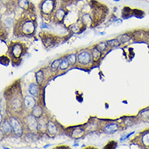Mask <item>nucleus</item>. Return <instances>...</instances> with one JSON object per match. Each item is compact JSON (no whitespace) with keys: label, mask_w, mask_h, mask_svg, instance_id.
<instances>
[{"label":"nucleus","mask_w":149,"mask_h":149,"mask_svg":"<svg viewBox=\"0 0 149 149\" xmlns=\"http://www.w3.org/2000/svg\"><path fill=\"white\" fill-rule=\"evenodd\" d=\"M26 52V47L24 43L20 42H12L8 45V54L12 62L21 61V57Z\"/></svg>","instance_id":"3"},{"label":"nucleus","mask_w":149,"mask_h":149,"mask_svg":"<svg viewBox=\"0 0 149 149\" xmlns=\"http://www.w3.org/2000/svg\"><path fill=\"white\" fill-rule=\"evenodd\" d=\"M7 103V109L12 116H17L23 113L24 108V100L20 88V81H15L4 91Z\"/></svg>","instance_id":"1"},{"label":"nucleus","mask_w":149,"mask_h":149,"mask_svg":"<svg viewBox=\"0 0 149 149\" xmlns=\"http://www.w3.org/2000/svg\"><path fill=\"white\" fill-rule=\"evenodd\" d=\"M114 1H119V0H114Z\"/></svg>","instance_id":"34"},{"label":"nucleus","mask_w":149,"mask_h":149,"mask_svg":"<svg viewBox=\"0 0 149 149\" xmlns=\"http://www.w3.org/2000/svg\"><path fill=\"white\" fill-rule=\"evenodd\" d=\"M9 121L11 123L12 127V131L17 136H20L23 134V130H24V125L22 121H20L18 118L15 116H12L9 118Z\"/></svg>","instance_id":"8"},{"label":"nucleus","mask_w":149,"mask_h":149,"mask_svg":"<svg viewBox=\"0 0 149 149\" xmlns=\"http://www.w3.org/2000/svg\"><path fill=\"white\" fill-rule=\"evenodd\" d=\"M69 66H70V64H69L67 57H65V58L61 59V64H60V66H59V69H60L61 71H65L66 69H69Z\"/></svg>","instance_id":"23"},{"label":"nucleus","mask_w":149,"mask_h":149,"mask_svg":"<svg viewBox=\"0 0 149 149\" xmlns=\"http://www.w3.org/2000/svg\"><path fill=\"white\" fill-rule=\"evenodd\" d=\"M61 59H59V60H56V61H54L52 62V64L51 65V69L52 70V71H56L57 69H59V66H60V64H61Z\"/></svg>","instance_id":"29"},{"label":"nucleus","mask_w":149,"mask_h":149,"mask_svg":"<svg viewBox=\"0 0 149 149\" xmlns=\"http://www.w3.org/2000/svg\"><path fill=\"white\" fill-rule=\"evenodd\" d=\"M10 61H11V59L9 58L8 56H1V63H2V65H8L10 63Z\"/></svg>","instance_id":"30"},{"label":"nucleus","mask_w":149,"mask_h":149,"mask_svg":"<svg viewBox=\"0 0 149 149\" xmlns=\"http://www.w3.org/2000/svg\"><path fill=\"white\" fill-rule=\"evenodd\" d=\"M32 114L36 117V118H39L42 116V108L40 105L37 104L33 109H32Z\"/></svg>","instance_id":"22"},{"label":"nucleus","mask_w":149,"mask_h":149,"mask_svg":"<svg viewBox=\"0 0 149 149\" xmlns=\"http://www.w3.org/2000/svg\"><path fill=\"white\" fill-rule=\"evenodd\" d=\"M96 47L97 48L99 49L100 52H105L108 50V48H109V45L107 43V42H100L99 44L97 45Z\"/></svg>","instance_id":"25"},{"label":"nucleus","mask_w":149,"mask_h":149,"mask_svg":"<svg viewBox=\"0 0 149 149\" xmlns=\"http://www.w3.org/2000/svg\"><path fill=\"white\" fill-rule=\"evenodd\" d=\"M131 38H132V37H130V35L125 33V34H123V35H121L119 37V42L121 43H125V42H129Z\"/></svg>","instance_id":"27"},{"label":"nucleus","mask_w":149,"mask_h":149,"mask_svg":"<svg viewBox=\"0 0 149 149\" xmlns=\"http://www.w3.org/2000/svg\"><path fill=\"white\" fill-rule=\"evenodd\" d=\"M12 127L11 125V123L9 120H6L3 121V123H2L1 125V132L3 134L6 135H9L10 134L12 133Z\"/></svg>","instance_id":"16"},{"label":"nucleus","mask_w":149,"mask_h":149,"mask_svg":"<svg viewBox=\"0 0 149 149\" xmlns=\"http://www.w3.org/2000/svg\"><path fill=\"white\" fill-rule=\"evenodd\" d=\"M44 72L40 69V70H38V72L35 74V78H36V81L38 84L39 85V86H42V83H43V81H44Z\"/></svg>","instance_id":"21"},{"label":"nucleus","mask_w":149,"mask_h":149,"mask_svg":"<svg viewBox=\"0 0 149 149\" xmlns=\"http://www.w3.org/2000/svg\"><path fill=\"white\" fill-rule=\"evenodd\" d=\"M68 12L65 11V9L64 8H60L56 10V12L54 15V20L57 21L59 23H61L63 21V20L65 19V16Z\"/></svg>","instance_id":"13"},{"label":"nucleus","mask_w":149,"mask_h":149,"mask_svg":"<svg viewBox=\"0 0 149 149\" xmlns=\"http://www.w3.org/2000/svg\"><path fill=\"white\" fill-rule=\"evenodd\" d=\"M117 146V143H115V142H110L109 144H107V145L105 146V148H115Z\"/></svg>","instance_id":"33"},{"label":"nucleus","mask_w":149,"mask_h":149,"mask_svg":"<svg viewBox=\"0 0 149 149\" xmlns=\"http://www.w3.org/2000/svg\"><path fill=\"white\" fill-rule=\"evenodd\" d=\"M91 55H92L93 63H98L100 61L101 56H102V52H100L99 49L97 48V47L91 49Z\"/></svg>","instance_id":"17"},{"label":"nucleus","mask_w":149,"mask_h":149,"mask_svg":"<svg viewBox=\"0 0 149 149\" xmlns=\"http://www.w3.org/2000/svg\"><path fill=\"white\" fill-rule=\"evenodd\" d=\"M24 108L29 110H32L37 105L36 100L30 95H26L24 99Z\"/></svg>","instance_id":"12"},{"label":"nucleus","mask_w":149,"mask_h":149,"mask_svg":"<svg viewBox=\"0 0 149 149\" xmlns=\"http://www.w3.org/2000/svg\"><path fill=\"white\" fill-rule=\"evenodd\" d=\"M85 134V130L83 128L81 127H76L74 128L73 130L71 133V136L74 139H80L81 137H82Z\"/></svg>","instance_id":"18"},{"label":"nucleus","mask_w":149,"mask_h":149,"mask_svg":"<svg viewBox=\"0 0 149 149\" xmlns=\"http://www.w3.org/2000/svg\"><path fill=\"white\" fill-rule=\"evenodd\" d=\"M57 0H42L39 5L41 15L45 20H51V18H54V15L56 12Z\"/></svg>","instance_id":"4"},{"label":"nucleus","mask_w":149,"mask_h":149,"mask_svg":"<svg viewBox=\"0 0 149 149\" xmlns=\"http://www.w3.org/2000/svg\"><path fill=\"white\" fill-rule=\"evenodd\" d=\"M24 129H26L30 133L35 134L38 132V121L36 117L33 114H28L22 119Z\"/></svg>","instance_id":"5"},{"label":"nucleus","mask_w":149,"mask_h":149,"mask_svg":"<svg viewBox=\"0 0 149 149\" xmlns=\"http://www.w3.org/2000/svg\"><path fill=\"white\" fill-rule=\"evenodd\" d=\"M4 25H6L7 26V28H11V26L13 24V19L11 18V17H8L6 20H4L3 22Z\"/></svg>","instance_id":"31"},{"label":"nucleus","mask_w":149,"mask_h":149,"mask_svg":"<svg viewBox=\"0 0 149 149\" xmlns=\"http://www.w3.org/2000/svg\"><path fill=\"white\" fill-rule=\"evenodd\" d=\"M32 12L29 10L27 14L20 17L14 26V35L16 37L32 35L36 29V17L30 16Z\"/></svg>","instance_id":"2"},{"label":"nucleus","mask_w":149,"mask_h":149,"mask_svg":"<svg viewBox=\"0 0 149 149\" xmlns=\"http://www.w3.org/2000/svg\"><path fill=\"white\" fill-rule=\"evenodd\" d=\"M57 132H58V127L56 125V123L52 120H48L47 126V133L50 136H54L56 134Z\"/></svg>","instance_id":"14"},{"label":"nucleus","mask_w":149,"mask_h":149,"mask_svg":"<svg viewBox=\"0 0 149 149\" xmlns=\"http://www.w3.org/2000/svg\"><path fill=\"white\" fill-rule=\"evenodd\" d=\"M132 140V143L134 144L140 146L141 148H149V129L144 130L140 132Z\"/></svg>","instance_id":"6"},{"label":"nucleus","mask_w":149,"mask_h":149,"mask_svg":"<svg viewBox=\"0 0 149 149\" xmlns=\"http://www.w3.org/2000/svg\"><path fill=\"white\" fill-rule=\"evenodd\" d=\"M134 36H132V39L134 41H140V42H147L149 43V30H138L134 32Z\"/></svg>","instance_id":"10"},{"label":"nucleus","mask_w":149,"mask_h":149,"mask_svg":"<svg viewBox=\"0 0 149 149\" xmlns=\"http://www.w3.org/2000/svg\"><path fill=\"white\" fill-rule=\"evenodd\" d=\"M139 118L141 119V120H143V121H149V108L148 109H143V110H142L141 112L139 113Z\"/></svg>","instance_id":"24"},{"label":"nucleus","mask_w":149,"mask_h":149,"mask_svg":"<svg viewBox=\"0 0 149 149\" xmlns=\"http://www.w3.org/2000/svg\"><path fill=\"white\" fill-rule=\"evenodd\" d=\"M38 84L35 83H31L29 86V91L30 93V95L33 96H38L39 95V88H38Z\"/></svg>","instance_id":"19"},{"label":"nucleus","mask_w":149,"mask_h":149,"mask_svg":"<svg viewBox=\"0 0 149 149\" xmlns=\"http://www.w3.org/2000/svg\"><path fill=\"white\" fill-rule=\"evenodd\" d=\"M92 62V55L88 51H82L77 55V63L81 67H89Z\"/></svg>","instance_id":"7"},{"label":"nucleus","mask_w":149,"mask_h":149,"mask_svg":"<svg viewBox=\"0 0 149 149\" xmlns=\"http://www.w3.org/2000/svg\"><path fill=\"white\" fill-rule=\"evenodd\" d=\"M67 59L70 65H74L77 61V56H76L75 54H70L69 56H67Z\"/></svg>","instance_id":"26"},{"label":"nucleus","mask_w":149,"mask_h":149,"mask_svg":"<svg viewBox=\"0 0 149 149\" xmlns=\"http://www.w3.org/2000/svg\"><path fill=\"white\" fill-rule=\"evenodd\" d=\"M119 129V125H117V123L115 122H111V123H109L107 125H105L104 127V132L105 134H112L114 132H116L117 130Z\"/></svg>","instance_id":"15"},{"label":"nucleus","mask_w":149,"mask_h":149,"mask_svg":"<svg viewBox=\"0 0 149 149\" xmlns=\"http://www.w3.org/2000/svg\"><path fill=\"white\" fill-rule=\"evenodd\" d=\"M48 120L47 119V117L42 116L39 117V120L38 121V130L41 133H47V126Z\"/></svg>","instance_id":"11"},{"label":"nucleus","mask_w":149,"mask_h":149,"mask_svg":"<svg viewBox=\"0 0 149 149\" xmlns=\"http://www.w3.org/2000/svg\"><path fill=\"white\" fill-rule=\"evenodd\" d=\"M40 36L42 41L43 42V45L46 47H51L54 46L56 42H58V39H59L57 37L46 32L41 33Z\"/></svg>","instance_id":"9"},{"label":"nucleus","mask_w":149,"mask_h":149,"mask_svg":"<svg viewBox=\"0 0 149 149\" xmlns=\"http://www.w3.org/2000/svg\"><path fill=\"white\" fill-rule=\"evenodd\" d=\"M144 13H143V12H142V11H139V10H138V9H134V10H133V15H134V16H136L137 17H142L141 16H143Z\"/></svg>","instance_id":"32"},{"label":"nucleus","mask_w":149,"mask_h":149,"mask_svg":"<svg viewBox=\"0 0 149 149\" xmlns=\"http://www.w3.org/2000/svg\"><path fill=\"white\" fill-rule=\"evenodd\" d=\"M107 43L109 45V47H116L121 44V42L118 39H111V40L107 41Z\"/></svg>","instance_id":"28"},{"label":"nucleus","mask_w":149,"mask_h":149,"mask_svg":"<svg viewBox=\"0 0 149 149\" xmlns=\"http://www.w3.org/2000/svg\"><path fill=\"white\" fill-rule=\"evenodd\" d=\"M16 3H17L19 8L23 9L24 11H28V10H29L30 3L29 2L28 0H17Z\"/></svg>","instance_id":"20"}]
</instances>
